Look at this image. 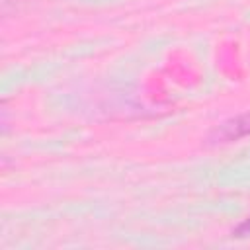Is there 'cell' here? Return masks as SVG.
Here are the masks:
<instances>
[{
    "instance_id": "obj_1",
    "label": "cell",
    "mask_w": 250,
    "mask_h": 250,
    "mask_svg": "<svg viewBox=\"0 0 250 250\" xmlns=\"http://www.w3.org/2000/svg\"><path fill=\"white\" fill-rule=\"evenodd\" d=\"M250 135V111L236 115L229 121H225L213 135V141L217 143H229V141H236Z\"/></svg>"
},
{
    "instance_id": "obj_2",
    "label": "cell",
    "mask_w": 250,
    "mask_h": 250,
    "mask_svg": "<svg viewBox=\"0 0 250 250\" xmlns=\"http://www.w3.org/2000/svg\"><path fill=\"white\" fill-rule=\"evenodd\" d=\"M234 232H236L238 236H244V234H250V217H248V219H246V221H244L242 225H238Z\"/></svg>"
},
{
    "instance_id": "obj_3",
    "label": "cell",
    "mask_w": 250,
    "mask_h": 250,
    "mask_svg": "<svg viewBox=\"0 0 250 250\" xmlns=\"http://www.w3.org/2000/svg\"><path fill=\"white\" fill-rule=\"evenodd\" d=\"M2 2H4V4H8V2H10V0H2Z\"/></svg>"
}]
</instances>
